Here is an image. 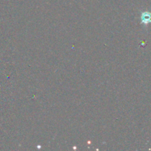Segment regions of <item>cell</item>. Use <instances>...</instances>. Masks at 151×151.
I'll return each instance as SVG.
<instances>
[{
  "label": "cell",
  "mask_w": 151,
  "mask_h": 151,
  "mask_svg": "<svg viewBox=\"0 0 151 151\" xmlns=\"http://www.w3.org/2000/svg\"><path fill=\"white\" fill-rule=\"evenodd\" d=\"M141 19L142 23L145 24L151 23V13L149 12H145L142 14Z\"/></svg>",
  "instance_id": "obj_1"
}]
</instances>
